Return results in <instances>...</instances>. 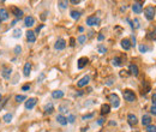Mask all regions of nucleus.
<instances>
[{"mask_svg": "<svg viewBox=\"0 0 156 132\" xmlns=\"http://www.w3.org/2000/svg\"><path fill=\"white\" fill-rule=\"evenodd\" d=\"M153 106H156V94L153 95Z\"/></svg>", "mask_w": 156, "mask_h": 132, "instance_id": "nucleus-37", "label": "nucleus"}, {"mask_svg": "<svg viewBox=\"0 0 156 132\" xmlns=\"http://www.w3.org/2000/svg\"><path fill=\"white\" fill-rule=\"evenodd\" d=\"M100 23V19H98L96 16H90V17H88L87 18V24L88 25H97V24Z\"/></svg>", "mask_w": 156, "mask_h": 132, "instance_id": "nucleus-5", "label": "nucleus"}, {"mask_svg": "<svg viewBox=\"0 0 156 132\" xmlns=\"http://www.w3.org/2000/svg\"><path fill=\"white\" fill-rule=\"evenodd\" d=\"M132 10L135 13H141L143 11V4L142 3H135L132 5Z\"/></svg>", "mask_w": 156, "mask_h": 132, "instance_id": "nucleus-10", "label": "nucleus"}, {"mask_svg": "<svg viewBox=\"0 0 156 132\" xmlns=\"http://www.w3.org/2000/svg\"><path fill=\"white\" fill-rule=\"evenodd\" d=\"M122 96H124V98L127 102H135L136 101V95L132 90H130V89H125L124 91H122Z\"/></svg>", "mask_w": 156, "mask_h": 132, "instance_id": "nucleus-1", "label": "nucleus"}, {"mask_svg": "<svg viewBox=\"0 0 156 132\" xmlns=\"http://www.w3.org/2000/svg\"><path fill=\"white\" fill-rule=\"evenodd\" d=\"M67 121H69V122H73V121H75V115H70L69 119H67Z\"/></svg>", "mask_w": 156, "mask_h": 132, "instance_id": "nucleus-36", "label": "nucleus"}, {"mask_svg": "<svg viewBox=\"0 0 156 132\" xmlns=\"http://www.w3.org/2000/svg\"><path fill=\"white\" fill-rule=\"evenodd\" d=\"M21 52H22L21 46H16V47H14V54H19Z\"/></svg>", "mask_w": 156, "mask_h": 132, "instance_id": "nucleus-33", "label": "nucleus"}, {"mask_svg": "<svg viewBox=\"0 0 156 132\" xmlns=\"http://www.w3.org/2000/svg\"><path fill=\"white\" fill-rule=\"evenodd\" d=\"M135 23H136V28H139V24H138L139 21H138V19H135Z\"/></svg>", "mask_w": 156, "mask_h": 132, "instance_id": "nucleus-42", "label": "nucleus"}, {"mask_svg": "<svg viewBox=\"0 0 156 132\" xmlns=\"http://www.w3.org/2000/svg\"><path fill=\"white\" fill-rule=\"evenodd\" d=\"M56 121H58L60 125H63V126H65V125H67V119L64 117V115H58V117H56Z\"/></svg>", "mask_w": 156, "mask_h": 132, "instance_id": "nucleus-17", "label": "nucleus"}, {"mask_svg": "<svg viewBox=\"0 0 156 132\" xmlns=\"http://www.w3.org/2000/svg\"><path fill=\"white\" fill-rule=\"evenodd\" d=\"M109 112H111V106L107 104V103L102 104V107H101V114L104 115V114H108Z\"/></svg>", "mask_w": 156, "mask_h": 132, "instance_id": "nucleus-19", "label": "nucleus"}, {"mask_svg": "<svg viewBox=\"0 0 156 132\" xmlns=\"http://www.w3.org/2000/svg\"><path fill=\"white\" fill-rule=\"evenodd\" d=\"M91 117H93V114H89V115H87V117H83V119L85 120L87 118H91Z\"/></svg>", "mask_w": 156, "mask_h": 132, "instance_id": "nucleus-46", "label": "nucleus"}, {"mask_svg": "<svg viewBox=\"0 0 156 132\" xmlns=\"http://www.w3.org/2000/svg\"><path fill=\"white\" fill-rule=\"evenodd\" d=\"M11 72H12V70H11V69L4 67V70H3V77H4V78H6V79H9V78H10V76H11Z\"/></svg>", "mask_w": 156, "mask_h": 132, "instance_id": "nucleus-22", "label": "nucleus"}, {"mask_svg": "<svg viewBox=\"0 0 156 132\" xmlns=\"http://www.w3.org/2000/svg\"><path fill=\"white\" fill-rule=\"evenodd\" d=\"M52 97L53 98H61V97H64V91H61V90H55V91L52 93Z\"/></svg>", "mask_w": 156, "mask_h": 132, "instance_id": "nucleus-21", "label": "nucleus"}, {"mask_svg": "<svg viewBox=\"0 0 156 132\" xmlns=\"http://www.w3.org/2000/svg\"><path fill=\"white\" fill-rule=\"evenodd\" d=\"M25 96H24V95H17V96H16V101H17V102H22V101H24V100H25Z\"/></svg>", "mask_w": 156, "mask_h": 132, "instance_id": "nucleus-30", "label": "nucleus"}, {"mask_svg": "<svg viewBox=\"0 0 156 132\" xmlns=\"http://www.w3.org/2000/svg\"><path fill=\"white\" fill-rule=\"evenodd\" d=\"M127 120H129V124H130V125H136V124H137V117H136V115L135 114H129L127 115Z\"/></svg>", "mask_w": 156, "mask_h": 132, "instance_id": "nucleus-14", "label": "nucleus"}, {"mask_svg": "<svg viewBox=\"0 0 156 132\" xmlns=\"http://www.w3.org/2000/svg\"><path fill=\"white\" fill-rule=\"evenodd\" d=\"M139 51H141V53H145V52L149 51V47L145 46V45H141L139 46Z\"/></svg>", "mask_w": 156, "mask_h": 132, "instance_id": "nucleus-26", "label": "nucleus"}, {"mask_svg": "<svg viewBox=\"0 0 156 132\" xmlns=\"http://www.w3.org/2000/svg\"><path fill=\"white\" fill-rule=\"evenodd\" d=\"M30 71H31V64H30V63H27L25 65H24V70H23L24 76L28 77V76L30 75Z\"/></svg>", "mask_w": 156, "mask_h": 132, "instance_id": "nucleus-20", "label": "nucleus"}, {"mask_svg": "<svg viewBox=\"0 0 156 132\" xmlns=\"http://www.w3.org/2000/svg\"><path fill=\"white\" fill-rule=\"evenodd\" d=\"M21 32H22L21 29H16V30L13 31V36H14V37H21V35H22Z\"/></svg>", "mask_w": 156, "mask_h": 132, "instance_id": "nucleus-32", "label": "nucleus"}, {"mask_svg": "<svg viewBox=\"0 0 156 132\" xmlns=\"http://www.w3.org/2000/svg\"><path fill=\"white\" fill-rule=\"evenodd\" d=\"M65 47H66V41L63 40V38H59V40L55 42V45H54V48L58 49V51H63Z\"/></svg>", "mask_w": 156, "mask_h": 132, "instance_id": "nucleus-6", "label": "nucleus"}, {"mask_svg": "<svg viewBox=\"0 0 156 132\" xmlns=\"http://www.w3.org/2000/svg\"><path fill=\"white\" fill-rule=\"evenodd\" d=\"M129 70H130V72L132 73V75L138 76V72H139V70H138V66H137V65H135V64H131V65H130V67H129Z\"/></svg>", "mask_w": 156, "mask_h": 132, "instance_id": "nucleus-18", "label": "nucleus"}, {"mask_svg": "<svg viewBox=\"0 0 156 132\" xmlns=\"http://www.w3.org/2000/svg\"><path fill=\"white\" fill-rule=\"evenodd\" d=\"M109 100H111V103H112V106L113 107H119V104H120V101H119V96L117 95V94H111L109 95Z\"/></svg>", "mask_w": 156, "mask_h": 132, "instance_id": "nucleus-3", "label": "nucleus"}, {"mask_svg": "<svg viewBox=\"0 0 156 132\" xmlns=\"http://www.w3.org/2000/svg\"><path fill=\"white\" fill-rule=\"evenodd\" d=\"M97 124H98V125H102V124H103V119H100V120L97 121Z\"/></svg>", "mask_w": 156, "mask_h": 132, "instance_id": "nucleus-44", "label": "nucleus"}, {"mask_svg": "<svg viewBox=\"0 0 156 132\" xmlns=\"http://www.w3.org/2000/svg\"><path fill=\"white\" fill-rule=\"evenodd\" d=\"M0 101H1V95H0Z\"/></svg>", "mask_w": 156, "mask_h": 132, "instance_id": "nucleus-50", "label": "nucleus"}, {"mask_svg": "<svg viewBox=\"0 0 156 132\" xmlns=\"http://www.w3.org/2000/svg\"><path fill=\"white\" fill-rule=\"evenodd\" d=\"M59 109H60V112H63V113H66V112H67V109H66V108H65V107H63V106L60 107V108H59Z\"/></svg>", "mask_w": 156, "mask_h": 132, "instance_id": "nucleus-40", "label": "nucleus"}, {"mask_svg": "<svg viewBox=\"0 0 156 132\" xmlns=\"http://www.w3.org/2000/svg\"><path fill=\"white\" fill-rule=\"evenodd\" d=\"M85 41H87V37H85V36H83V35H80V36L78 37V42H79L80 45H83V43L85 42Z\"/></svg>", "mask_w": 156, "mask_h": 132, "instance_id": "nucleus-31", "label": "nucleus"}, {"mask_svg": "<svg viewBox=\"0 0 156 132\" xmlns=\"http://www.w3.org/2000/svg\"><path fill=\"white\" fill-rule=\"evenodd\" d=\"M98 40H100V41L103 40V35H98Z\"/></svg>", "mask_w": 156, "mask_h": 132, "instance_id": "nucleus-48", "label": "nucleus"}, {"mask_svg": "<svg viewBox=\"0 0 156 132\" xmlns=\"http://www.w3.org/2000/svg\"><path fill=\"white\" fill-rule=\"evenodd\" d=\"M53 111H54V107H53V104H52V103H49L48 106H46V108H45V112H46L47 114H51Z\"/></svg>", "mask_w": 156, "mask_h": 132, "instance_id": "nucleus-23", "label": "nucleus"}, {"mask_svg": "<svg viewBox=\"0 0 156 132\" xmlns=\"http://www.w3.org/2000/svg\"><path fill=\"white\" fill-rule=\"evenodd\" d=\"M89 63L88 60V58L87 56H82L78 59V63H77V66H78V69H83L84 66H87V64Z\"/></svg>", "mask_w": 156, "mask_h": 132, "instance_id": "nucleus-8", "label": "nucleus"}, {"mask_svg": "<svg viewBox=\"0 0 156 132\" xmlns=\"http://www.w3.org/2000/svg\"><path fill=\"white\" fill-rule=\"evenodd\" d=\"M142 124H143L144 126H149V125H151V117H150V115L144 114L143 117H142Z\"/></svg>", "mask_w": 156, "mask_h": 132, "instance_id": "nucleus-11", "label": "nucleus"}, {"mask_svg": "<svg viewBox=\"0 0 156 132\" xmlns=\"http://www.w3.org/2000/svg\"><path fill=\"white\" fill-rule=\"evenodd\" d=\"M97 49H98V52H100L101 54H104L106 52H107V49H106V47H103L102 45H98V47H97Z\"/></svg>", "mask_w": 156, "mask_h": 132, "instance_id": "nucleus-28", "label": "nucleus"}, {"mask_svg": "<svg viewBox=\"0 0 156 132\" xmlns=\"http://www.w3.org/2000/svg\"><path fill=\"white\" fill-rule=\"evenodd\" d=\"M36 102H37V100H36L35 97L29 98V100L25 102V108H27V109H31V108H34L35 104H36Z\"/></svg>", "mask_w": 156, "mask_h": 132, "instance_id": "nucleus-9", "label": "nucleus"}, {"mask_svg": "<svg viewBox=\"0 0 156 132\" xmlns=\"http://www.w3.org/2000/svg\"><path fill=\"white\" fill-rule=\"evenodd\" d=\"M89 80H90V77L89 76H84L82 79H79L78 82H77V87L78 88H83V87H85L88 83H89Z\"/></svg>", "mask_w": 156, "mask_h": 132, "instance_id": "nucleus-7", "label": "nucleus"}, {"mask_svg": "<svg viewBox=\"0 0 156 132\" xmlns=\"http://www.w3.org/2000/svg\"><path fill=\"white\" fill-rule=\"evenodd\" d=\"M27 38H28V41L29 42H35L36 41V36H35V32L34 31H28L27 32Z\"/></svg>", "mask_w": 156, "mask_h": 132, "instance_id": "nucleus-16", "label": "nucleus"}, {"mask_svg": "<svg viewBox=\"0 0 156 132\" xmlns=\"http://www.w3.org/2000/svg\"><path fill=\"white\" fill-rule=\"evenodd\" d=\"M42 28H43V25H40L38 28H36V32H38V31H40L41 29H42Z\"/></svg>", "mask_w": 156, "mask_h": 132, "instance_id": "nucleus-45", "label": "nucleus"}, {"mask_svg": "<svg viewBox=\"0 0 156 132\" xmlns=\"http://www.w3.org/2000/svg\"><path fill=\"white\" fill-rule=\"evenodd\" d=\"M24 24H25V27H32L35 24V18L31 17V16H28V17L24 18Z\"/></svg>", "mask_w": 156, "mask_h": 132, "instance_id": "nucleus-12", "label": "nucleus"}, {"mask_svg": "<svg viewBox=\"0 0 156 132\" xmlns=\"http://www.w3.org/2000/svg\"><path fill=\"white\" fill-rule=\"evenodd\" d=\"M148 38H155V32H150V35H148Z\"/></svg>", "mask_w": 156, "mask_h": 132, "instance_id": "nucleus-39", "label": "nucleus"}, {"mask_svg": "<svg viewBox=\"0 0 156 132\" xmlns=\"http://www.w3.org/2000/svg\"><path fill=\"white\" fill-rule=\"evenodd\" d=\"M43 77H45V75H43V73H42V75L40 76V78H38V82H40V80H42V79H43Z\"/></svg>", "mask_w": 156, "mask_h": 132, "instance_id": "nucleus-47", "label": "nucleus"}, {"mask_svg": "<svg viewBox=\"0 0 156 132\" xmlns=\"http://www.w3.org/2000/svg\"><path fill=\"white\" fill-rule=\"evenodd\" d=\"M72 4H79V0H71Z\"/></svg>", "mask_w": 156, "mask_h": 132, "instance_id": "nucleus-43", "label": "nucleus"}, {"mask_svg": "<svg viewBox=\"0 0 156 132\" xmlns=\"http://www.w3.org/2000/svg\"><path fill=\"white\" fill-rule=\"evenodd\" d=\"M0 19L1 21L9 19V12H7L6 9H0Z\"/></svg>", "mask_w": 156, "mask_h": 132, "instance_id": "nucleus-15", "label": "nucleus"}, {"mask_svg": "<svg viewBox=\"0 0 156 132\" xmlns=\"http://www.w3.org/2000/svg\"><path fill=\"white\" fill-rule=\"evenodd\" d=\"M113 65L114 66H120L121 65V59L120 58H114L113 59Z\"/></svg>", "mask_w": 156, "mask_h": 132, "instance_id": "nucleus-27", "label": "nucleus"}, {"mask_svg": "<svg viewBox=\"0 0 156 132\" xmlns=\"http://www.w3.org/2000/svg\"><path fill=\"white\" fill-rule=\"evenodd\" d=\"M11 12L14 14V17L17 19H21L23 17V11L19 10V7H17V6H12L11 7Z\"/></svg>", "mask_w": 156, "mask_h": 132, "instance_id": "nucleus-4", "label": "nucleus"}, {"mask_svg": "<svg viewBox=\"0 0 156 132\" xmlns=\"http://www.w3.org/2000/svg\"><path fill=\"white\" fill-rule=\"evenodd\" d=\"M70 42H71V43H70L71 46H75V42H76V40H75V38H73V37H72V38L70 40Z\"/></svg>", "mask_w": 156, "mask_h": 132, "instance_id": "nucleus-41", "label": "nucleus"}, {"mask_svg": "<svg viewBox=\"0 0 156 132\" xmlns=\"http://www.w3.org/2000/svg\"><path fill=\"white\" fill-rule=\"evenodd\" d=\"M67 1H59V5H60V7H63V9H65V7L67 6Z\"/></svg>", "mask_w": 156, "mask_h": 132, "instance_id": "nucleus-34", "label": "nucleus"}, {"mask_svg": "<svg viewBox=\"0 0 156 132\" xmlns=\"http://www.w3.org/2000/svg\"><path fill=\"white\" fill-rule=\"evenodd\" d=\"M131 41L129 38H124V40H121V47L125 49V51H129V49L131 48Z\"/></svg>", "mask_w": 156, "mask_h": 132, "instance_id": "nucleus-13", "label": "nucleus"}, {"mask_svg": "<svg viewBox=\"0 0 156 132\" xmlns=\"http://www.w3.org/2000/svg\"><path fill=\"white\" fill-rule=\"evenodd\" d=\"M146 132H156V126H155V125L146 126Z\"/></svg>", "mask_w": 156, "mask_h": 132, "instance_id": "nucleus-29", "label": "nucleus"}, {"mask_svg": "<svg viewBox=\"0 0 156 132\" xmlns=\"http://www.w3.org/2000/svg\"><path fill=\"white\" fill-rule=\"evenodd\" d=\"M79 16H80V13H79L78 11H75V10L71 11V17H72L73 19H78V18H79Z\"/></svg>", "mask_w": 156, "mask_h": 132, "instance_id": "nucleus-25", "label": "nucleus"}, {"mask_svg": "<svg viewBox=\"0 0 156 132\" xmlns=\"http://www.w3.org/2000/svg\"><path fill=\"white\" fill-rule=\"evenodd\" d=\"M144 14H145V18H146L148 21H153L154 17H155V7H154V6H148V7H145Z\"/></svg>", "mask_w": 156, "mask_h": 132, "instance_id": "nucleus-2", "label": "nucleus"}, {"mask_svg": "<svg viewBox=\"0 0 156 132\" xmlns=\"http://www.w3.org/2000/svg\"><path fill=\"white\" fill-rule=\"evenodd\" d=\"M3 119H4V121H5V122H10V121L12 120V114H11V113H7V114H5Z\"/></svg>", "mask_w": 156, "mask_h": 132, "instance_id": "nucleus-24", "label": "nucleus"}, {"mask_svg": "<svg viewBox=\"0 0 156 132\" xmlns=\"http://www.w3.org/2000/svg\"><path fill=\"white\" fill-rule=\"evenodd\" d=\"M29 89H30V85H29V84L23 85V88H22V90H24V91H25V90H29Z\"/></svg>", "mask_w": 156, "mask_h": 132, "instance_id": "nucleus-38", "label": "nucleus"}, {"mask_svg": "<svg viewBox=\"0 0 156 132\" xmlns=\"http://www.w3.org/2000/svg\"><path fill=\"white\" fill-rule=\"evenodd\" d=\"M0 25H1V19H0Z\"/></svg>", "mask_w": 156, "mask_h": 132, "instance_id": "nucleus-49", "label": "nucleus"}, {"mask_svg": "<svg viewBox=\"0 0 156 132\" xmlns=\"http://www.w3.org/2000/svg\"><path fill=\"white\" fill-rule=\"evenodd\" d=\"M150 112H151V114L156 115V106H151V109H150Z\"/></svg>", "mask_w": 156, "mask_h": 132, "instance_id": "nucleus-35", "label": "nucleus"}]
</instances>
